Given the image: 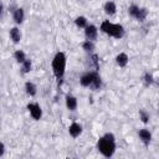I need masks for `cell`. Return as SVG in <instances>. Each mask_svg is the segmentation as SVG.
<instances>
[{
  "label": "cell",
  "instance_id": "22",
  "mask_svg": "<svg viewBox=\"0 0 159 159\" xmlns=\"http://www.w3.org/2000/svg\"><path fill=\"white\" fill-rule=\"evenodd\" d=\"M31 68H32V62H31L30 58H26V60L21 63V72H22V73H29V72L31 71Z\"/></svg>",
  "mask_w": 159,
  "mask_h": 159
},
{
  "label": "cell",
  "instance_id": "15",
  "mask_svg": "<svg viewBox=\"0 0 159 159\" xmlns=\"http://www.w3.org/2000/svg\"><path fill=\"white\" fill-rule=\"evenodd\" d=\"M125 34V30L124 27L120 25V24H114L113 26V32H112V37L114 39H122Z\"/></svg>",
  "mask_w": 159,
  "mask_h": 159
},
{
  "label": "cell",
  "instance_id": "18",
  "mask_svg": "<svg viewBox=\"0 0 159 159\" xmlns=\"http://www.w3.org/2000/svg\"><path fill=\"white\" fill-rule=\"evenodd\" d=\"M147 16H148V9H147V7H139V9H138L137 15L134 16V19H135L137 21L142 22V21H144V20H145V17H147Z\"/></svg>",
  "mask_w": 159,
  "mask_h": 159
},
{
  "label": "cell",
  "instance_id": "17",
  "mask_svg": "<svg viewBox=\"0 0 159 159\" xmlns=\"http://www.w3.org/2000/svg\"><path fill=\"white\" fill-rule=\"evenodd\" d=\"M142 81H143V84L145 87H150L153 83H154V77H153V73L152 72H145L142 77Z\"/></svg>",
  "mask_w": 159,
  "mask_h": 159
},
{
  "label": "cell",
  "instance_id": "12",
  "mask_svg": "<svg viewBox=\"0 0 159 159\" xmlns=\"http://www.w3.org/2000/svg\"><path fill=\"white\" fill-rule=\"evenodd\" d=\"M128 62H129V57H128V55L125 52H120V53H118L116 56V63L119 67H122V68L125 67L128 65Z\"/></svg>",
  "mask_w": 159,
  "mask_h": 159
},
{
  "label": "cell",
  "instance_id": "5",
  "mask_svg": "<svg viewBox=\"0 0 159 159\" xmlns=\"http://www.w3.org/2000/svg\"><path fill=\"white\" fill-rule=\"evenodd\" d=\"M138 137H139V139L142 140V143H143L145 147H148V145L150 144V142H152V133H150V130L147 129V128L139 129Z\"/></svg>",
  "mask_w": 159,
  "mask_h": 159
},
{
  "label": "cell",
  "instance_id": "3",
  "mask_svg": "<svg viewBox=\"0 0 159 159\" xmlns=\"http://www.w3.org/2000/svg\"><path fill=\"white\" fill-rule=\"evenodd\" d=\"M27 111H29L30 116L32 117V119H35V120H40L41 119L42 109H41L39 103H29L27 104Z\"/></svg>",
  "mask_w": 159,
  "mask_h": 159
},
{
  "label": "cell",
  "instance_id": "10",
  "mask_svg": "<svg viewBox=\"0 0 159 159\" xmlns=\"http://www.w3.org/2000/svg\"><path fill=\"white\" fill-rule=\"evenodd\" d=\"M113 26H114V24L113 22H111L109 20H104V21H102V24H101V31L102 32H104L106 35H108V36H111L112 37V32H113Z\"/></svg>",
  "mask_w": 159,
  "mask_h": 159
},
{
  "label": "cell",
  "instance_id": "6",
  "mask_svg": "<svg viewBox=\"0 0 159 159\" xmlns=\"http://www.w3.org/2000/svg\"><path fill=\"white\" fill-rule=\"evenodd\" d=\"M101 87H102V78H101L99 73H98L97 71H94V72H93L92 82H91V84H89V88H91L92 91H98V89H101Z\"/></svg>",
  "mask_w": 159,
  "mask_h": 159
},
{
  "label": "cell",
  "instance_id": "16",
  "mask_svg": "<svg viewBox=\"0 0 159 159\" xmlns=\"http://www.w3.org/2000/svg\"><path fill=\"white\" fill-rule=\"evenodd\" d=\"M25 92H26L27 96L34 97V96L37 93V87H36V84H35L34 82H30V81L25 82Z\"/></svg>",
  "mask_w": 159,
  "mask_h": 159
},
{
  "label": "cell",
  "instance_id": "26",
  "mask_svg": "<svg viewBox=\"0 0 159 159\" xmlns=\"http://www.w3.org/2000/svg\"><path fill=\"white\" fill-rule=\"evenodd\" d=\"M4 153H5V144L2 142H0V157L4 155Z\"/></svg>",
  "mask_w": 159,
  "mask_h": 159
},
{
  "label": "cell",
  "instance_id": "25",
  "mask_svg": "<svg viewBox=\"0 0 159 159\" xmlns=\"http://www.w3.org/2000/svg\"><path fill=\"white\" fill-rule=\"evenodd\" d=\"M91 61H92V63L94 65V67H96V70H98L99 68V57L96 55V53H91Z\"/></svg>",
  "mask_w": 159,
  "mask_h": 159
},
{
  "label": "cell",
  "instance_id": "14",
  "mask_svg": "<svg viewBox=\"0 0 159 159\" xmlns=\"http://www.w3.org/2000/svg\"><path fill=\"white\" fill-rule=\"evenodd\" d=\"M103 10L107 15L109 16H113L116 12H117V5L114 1H107L104 5H103Z\"/></svg>",
  "mask_w": 159,
  "mask_h": 159
},
{
  "label": "cell",
  "instance_id": "23",
  "mask_svg": "<svg viewBox=\"0 0 159 159\" xmlns=\"http://www.w3.org/2000/svg\"><path fill=\"white\" fill-rule=\"evenodd\" d=\"M139 119H140L144 124H147V123L149 122V119H150V116H149V113H148L145 109H139Z\"/></svg>",
  "mask_w": 159,
  "mask_h": 159
},
{
  "label": "cell",
  "instance_id": "19",
  "mask_svg": "<svg viewBox=\"0 0 159 159\" xmlns=\"http://www.w3.org/2000/svg\"><path fill=\"white\" fill-rule=\"evenodd\" d=\"M75 25L78 27V29H84L87 25H88V20L86 16H77L75 19Z\"/></svg>",
  "mask_w": 159,
  "mask_h": 159
},
{
  "label": "cell",
  "instance_id": "1",
  "mask_svg": "<svg viewBox=\"0 0 159 159\" xmlns=\"http://www.w3.org/2000/svg\"><path fill=\"white\" fill-rule=\"evenodd\" d=\"M97 148L103 157L111 158L116 152V137H114V134L113 133H106L103 137H101L97 142Z\"/></svg>",
  "mask_w": 159,
  "mask_h": 159
},
{
  "label": "cell",
  "instance_id": "4",
  "mask_svg": "<svg viewBox=\"0 0 159 159\" xmlns=\"http://www.w3.org/2000/svg\"><path fill=\"white\" fill-rule=\"evenodd\" d=\"M84 36H86V40H89V41H94L98 36V29L96 25L93 24H89L84 27Z\"/></svg>",
  "mask_w": 159,
  "mask_h": 159
},
{
  "label": "cell",
  "instance_id": "20",
  "mask_svg": "<svg viewBox=\"0 0 159 159\" xmlns=\"http://www.w3.org/2000/svg\"><path fill=\"white\" fill-rule=\"evenodd\" d=\"M81 46H82V48H83L86 52H89V53H92V52L94 51V42H93V41H89V40H84V41L81 43Z\"/></svg>",
  "mask_w": 159,
  "mask_h": 159
},
{
  "label": "cell",
  "instance_id": "9",
  "mask_svg": "<svg viewBox=\"0 0 159 159\" xmlns=\"http://www.w3.org/2000/svg\"><path fill=\"white\" fill-rule=\"evenodd\" d=\"M68 133H70V135H71L72 138L80 137L81 133H82V125L78 124V123H76V122H73V123L68 127Z\"/></svg>",
  "mask_w": 159,
  "mask_h": 159
},
{
  "label": "cell",
  "instance_id": "21",
  "mask_svg": "<svg viewBox=\"0 0 159 159\" xmlns=\"http://www.w3.org/2000/svg\"><path fill=\"white\" fill-rule=\"evenodd\" d=\"M14 58L16 60V62L22 63V62L26 60V53H25L22 50H16V51L14 52Z\"/></svg>",
  "mask_w": 159,
  "mask_h": 159
},
{
  "label": "cell",
  "instance_id": "11",
  "mask_svg": "<svg viewBox=\"0 0 159 159\" xmlns=\"http://www.w3.org/2000/svg\"><path fill=\"white\" fill-rule=\"evenodd\" d=\"M9 35H10V39L12 40L14 43H19L21 41V31L19 27H16V26L11 27L9 31Z\"/></svg>",
  "mask_w": 159,
  "mask_h": 159
},
{
  "label": "cell",
  "instance_id": "28",
  "mask_svg": "<svg viewBox=\"0 0 159 159\" xmlns=\"http://www.w3.org/2000/svg\"><path fill=\"white\" fill-rule=\"evenodd\" d=\"M80 1H81V0H80Z\"/></svg>",
  "mask_w": 159,
  "mask_h": 159
},
{
  "label": "cell",
  "instance_id": "24",
  "mask_svg": "<svg viewBox=\"0 0 159 159\" xmlns=\"http://www.w3.org/2000/svg\"><path fill=\"white\" fill-rule=\"evenodd\" d=\"M138 9H139V6H138V5L132 4V5L128 7V15H129L130 17H134V16L137 15V12H138Z\"/></svg>",
  "mask_w": 159,
  "mask_h": 159
},
{
  "label": "cell",
  "instance_id": "8",
  "mask_svg": "<svg viewBox=\"0 0 159 159\" xmlns=\"http://www.w3.org/2000/svg\"><path fill=\"white\" fill-rule=\"evenodd\" d=\"M65 103H66V107L68 111L73 112L77 109V98L75 96H71V94H67L66 98H65Z\"/></svg>",
  "mask_w": 159,
  "mask_h": 159
},
{
  "label": "cell",
  "instance_id": "13",
  "mask_svg": "<svg viewBox=\"0 0 159 159\" xmlns=\"http://www.w3.org/2000/svg\"><path fill=\"white\" fill-rule=\"evenodd\" d=\"M93 72L94 71H91V72H86L84 75L81 76L80 78V83L82 87H89L91 82H92V78H93Z\"/></svg>",
  "mask_w": 159,
  "mask_h": 159
},
{
  "label": "cell",
  "instance_id": "27",
  "mask_svg": "<svg viewBox=\"0 0 159 159\" xmlns=\"http://www.w3.org/2000/svg\"><path fill=\"white\" fill-rule=\"evenodd\" d=\"M2 11H4V5H2V2L0 1V19H1V16H2Z\"/></svg>",
  "mask_w": 159,
  "mask_h": 159
},
{
  "label": "cell",
  "instance_id": "7",
  "mask_svg": "<svg viewBox=\"0 0 159 159\" xmlns=\"http://www.w3.org/2000/svg\"><path fill=\"white\" fill-rule=\"evenodd\" d=\"M12 19H14L15 24H17V25L22 24L24 20H25V11H24V9H22V7L15 9L14 12H12Z\"/></svg>",
  "mask_w": 159,
  "mask_h": 159
},
{
  "label": "cell",
  "instance_id": "2",
  "mask_svg": "<svg viewBox=\"0 0 159 159\" xmlns=\"http://www.w3.org/2000/svg\"><path fill=\"white\" fill-rule=\"evenodd\" d=\"M66 65H67V58H66V55L63 52H57L53 58H52V62H51V67H52V72L55 75V77L60 81L65 76V72H66Z\"/></svg>",
  "mask_w": 159,
  "mask_h": 159
}]
</instances>
